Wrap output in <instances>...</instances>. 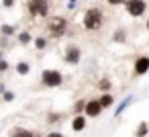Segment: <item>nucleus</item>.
Returning a JSON list of instances; mask_svg holds the SVG:
<instances>
[{"label":"nucleus","instance_id":"nucleus-19","mask_svg":"<svg viewBox=\"0 0 149 137\" xmlns=\"http://www.w3.org/2000/svg\"><path fill=\"white\" fill-rule=\"evenodd\" d=\"M2 33H4V35H13V33H15V29H13V27H8V25H4V27H2Z\"/></svg>","mask_w":149,"mask_h":137},{"label":"nucleus","instance_id":"nucleus-8","mask_svg":"<svg viewBox=\"0 0 149 137\" xmlns=\"http://www.w3.org/2000/svg\"><path fill=\"white\" fill-rule=\"evenodd\" d=\"M80 49L78 47H68V51H65V62L68 64H78L80 62Z\"/></svg>","mask_w":149,"mask_h":137},{"label":"nucleus","instance_id":"nucleus-21","mask_svg":"<svg viewBox=\"0 0 149 137\" xmlns=\"http://www.w3.org/2000/svg\"><path fill=\"white\" fill-rule=\"evenodd\" d=\"M84 104H86V100H80V102H76V110H82V108H84Z\"/></svg>","mask_w":149,"mask_h":137},{"label":"nucleus","instance_id":"nucleus-3","mask_svg":"<svg viewBox=\"0 0 149 137\" xmlns=\"http://www.w3.org/2000/svg\"><path fill=\"white\" fill-rule=\"evenodd\" d=\"M41 82H43L45 86H49V88H57V86L63 82V78H61V74H59L57 70H45V72L41 74Z\"/></svg>","mask_w":149,"mask_h":137},{"label":"nucleus","instance_id":"nucleus-10","mask_svg":"<svg viewBox=\"0 0 149 137\" xmlns=\"http://www.w3.org/2000/svg\"><path fill=\"white\" fill-rule=\"evenodd\" d=\"M86 127V117H76L74 121H72V129L74 131H82Z\"/></svg>","mask_w":149,"mask_h":137},{"label":"nucleus","instance_id":"nucleus-23","mask_svg":"<svg viewBox=\"0 0 149 137\" xmlns=\"http://www.w3.org/2000/svg\"><path fill=\"white\" fill-rule=\"evenodd\" d=\"M108 4H112V6H116V4H120V2H125V0H106Z\"/></svg>","mask_w":149,"mask_h":137},{"label":"nucleus","instance_id":"nucleus-28","mask_svg":"<svg viewBox=\"0 0 149 137\" xmlns=\"http://www.w3.org/2000/svg\"><path fill=\"white\" fill-rule=\"evenodd\" d=\"M147 29H149V21H147Z\"/></svg>","mask_w":149,"mask_h":137},{"label":"nucleus","instance_id":"nucleus-7","mask_svg":"<svg viewBox=\"0 0 149 137\" xmlns=\"http://www.w3.org/2000/svg\"><path fill=\"white\" fill-rule=\"evenodd\" d=\"M147 70H149V57L143 55V57H139L135 62V74L137 76H143V74H147Z\"/></svg>","mask_w":149,"mask_h":137},{"label":"nucleus","instance_id":"nucleus-13","mask_svg":"<svg viewBox=\"0 0 149 137\" xmlns=\"http://www.w3.org/2000/svg\"><path fill=\"white\" fill-rule=\"evenodd\" d=\"M13 137H35L31 131H27V129H15L13 131Z\"/></svg>","mask_w":149,"mask_h":137},{"label":"nucleus","instance_id":"nucleus-1","mask_svg":"<svg viewBox=\"0 0 149 137\" xmlns=\"http://www.w3.org/2000/svg\"><path fill=\"white\" fill-rule=\"evenodd\" d=\"M104 23V17L100 13V8H88L84 13V27L88 31H98Z\"/></svg>","mask_w":149,"mask_h":137},{"label":"nucleus","instance_id":"nucleus-25","mask_svg":"<svg viewBox=\"0 0 149 137\" xmlns=\"http://www.w3.org/2000/svg\"><path fill=\"white\" fill-rule=\"evenodd\" d=\"M57 119H59L57 115H49V123H53V121H57Z\"/></svg>","mask_w":149,"mask_h":137},{"label":"nucleus","instance_id":"nucleus-18","mask_svg":"<svg viewBox=\"0 0 149 137\" xmlns=\"http://www.w3.org/2000/svg\"><path fill=\"white\" fill-rule=\"evenodd\" d=\"M114 41H120V43H123V41H125V31H116V33H114Z\"/></svg>","mask_w":149,"mask_h":137},{"label":"nucleus","instance_id":"nucleus-4","mask_svg":"<svg viewBox=\"0 0 149 137\" xmlns=\"http://www.w3.org/2000/svg\"><path fill=\"white\" fill-rule=\"evenodd\" d=\"M29 13L33 17H47L49 15V2L47 0H31L29 2Z\"/></svg>","mask_w":149,"mask_h":137},{"label":"nucleus","instance_id":"nucleus-6","mask_svg":"<svg viewBox=\"0 0 149 137\" xmlns=\"http://www.w3.org/2000/svg\"><path fill=\"white\" fill-rule=\"evenodd\" d=\"M84 113H86V117H98V115L102 113V106H100L98 100H86Z\"/></svg>","mask_w":149,"mask_h":137},{"label":"nucleus","instance_id":"nucleus-15","mask_svg":"<svg viewBox=\"0 0 149 137\" xmlns=\"http://www.w3.org/2000/svg\"><path fill=\"white\" fill-rule=\"evenodd\" d=\"M110 86H112V84H110V80H106V78H104V80H100V82H98V88H100V90H102V92H104V90H108V88H110Z\"/></svg>","mask_w":149,"mask_h":137},{"label":"nucleus","instance_id":"nucleus-12","mask_svg":"<svg viewBox=\"0 0 149 137\" xmlns=\"http://www.w3.org/2000/svg\"><path fill=\"white\" fill-rule=\"evenodd\" d=\"M149 133V125L147 123H141L139 127H137V131H135V137H145Z\"/></svg>","mask_w":149,"mask_h":137},{"label":"nucleus","instance_id":"nucleus-22","mask_svg":"<svg viewBox=\"0 0 149 137\" xmlns=\"http://www.w3.org/2000/svg\"><path fill=\"white\" fill-rule=\"evenodd\" d=\"M8 70V64L6 62H0V72H6Z\"/></svg>","mask_w":149,"mask_h":137},{"label":"nucleus","instance_id":"nucleus-27","mask_svg":"<svg viewBox=\"0 0 149 137\" xmlns=\"http://www.w3.org/2000/svg\"><path fill=\"white\" fill-rule=\"evenodd\" d=\"M47 137H63V135H61V133H49Z\"/></svg>","mask_w":149,"mask_h":137},{"label":"nucleus","instance_id":"nucleus-2","mask_svg":"<svg viewBox=\"0 0 149 137\" xmlns=\"http://www.w3.org/2000/svg\"><path fill=\"white\" fill-rule=\"evenodd\" d=\"M47 29H49V33H51L53 37H61V35H65L68 23H65V19H63V17H53V19H49Z\"/></svg>","mask_w":149,"mask_h":137},{"label":"nucleus","instance_id":"nucleus-9","mask_svg":"<svg viewBox=\"0 0 149 137\" xmlns=\"http://www.w3.org/2000/svg\"><path fill=\"white\" fill-rule=\"evenodd\" d=\"M133 100H135V96H133V94H129V96H127V98H125V100H123V102L116 106V110H114V117H120V115H123V110H125V108H127V106H129Z\"/></svg>","mask_w":149,"mask_h":137},{"label":"nucleus","instance_id":"nucleus-17","mask_svg":"<svg viewBox=\"0 0 149 137\" xmlns=\"http://www.w3.org/2000/svg\"><path fill=\"white\" fill-rule=\"evenodd\" d=\"M19 41H21L23 45H27V43L31 41V35H29V33H21V35H19Z\"/></svg>","mask_w":149,"mask_h":137},{"label":"nucleus","instance_id":"nucleus-24","mask_svg":"<svg viewBox=\"0 0 149 137\" xmlns=\"http://www.w3.org/2000/svg\"><path fill=\"white\" fill-rule=\"evenodd\" d=\"M13 98H15L13 92H4V100H13Z\"/></svg>","mask_w":149,"mask_h":137},{"label":"nucleus","instance_id":"nucleus-26","mask_svg":"<svg viewBox=\"0 0 149 137\" xmlns=\"http://www.w3.org/2000/svg\"><path fill=\"white\" fill-rule=\"evenodd\" d=\"M15 4V0H4V6H13Z\"/></svg>","mask_w":149,"mask_h":137},{"label":"nucleus","instance_id":"nucleus-14","mask_svg":"<svg viewBox=\"0 0 149 137\" xmlns=\"http://www.w3.org/2000/svg\"><path fill=\"white\" fill-rule=\"evenodd\" d=\"M17 72H19L21 76H25V74H29V64H25V62H21V64L17 66Z\"/></svg>","mask_w":149,"mask_h":137},{"label":"nucleus","instance_id":"nucleus-16","mask_svg":"<svg viewBox=\"0 0 149 137\" xmlns=\"http://www.w3.org/2000/svg\"><path fill=\"white\" fill-rule=\"evenodd\" d=\"M45 45H47V41H45L43 37H37V39H35V47H37V49H45Z\"/></svg>","mask_w":149,"mask_h":137},{"label":"nucleus","instance_id":"nucleus-20","mask_svg":"<svg viewBox=\"0 0 149 137\" xmlns=\"http://www.w3.org/2000/svg\"><path fill=\"white\" fill-rule=\"evenodd\" d=\"M78 6V0H70V2H68V10H74Z\"/></svg>","mask_w":149,"mask_h":137},{"label":"nucleus","instance_id":"nucleus-5","mask_svg":"<svg viewBox=\"0 0 149 137\" xmlns=\"http://www.w3.org/2000/svg\"><path fill=\"white\" fill-rule=\"evenodd\" d=\"M145 8H147L145 0H129L127 2V10H129L131 17H141L145 13Z\"/></svg>","mask_w":149,"mask_h":137},{"label":"nucleus","instance_id":"nucleus-11","mask_svg":"<svg viewBox=\"0 0 149 137\" xmlns=\"http://www.w3.org/2000/svg\"><path fill=\"white\" fill-rule=\"evenodd\" d=\"M98 102H100V106H102V108H108V106H112L114 98H112L110 94H102V96L98 98Z\"/></svg>","mask_w":149,"mask_h":137}]
</instances>
